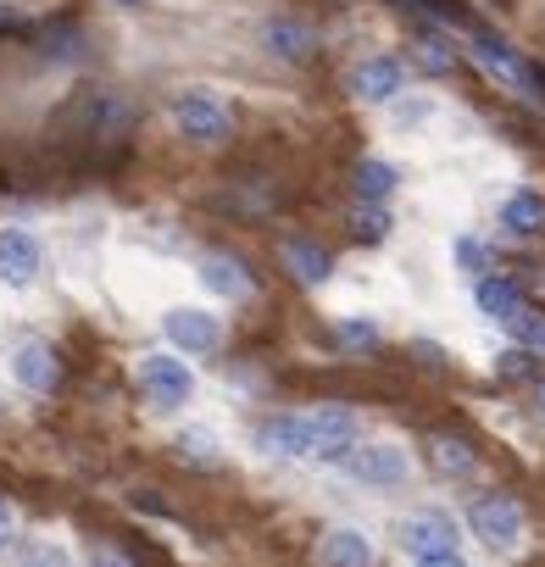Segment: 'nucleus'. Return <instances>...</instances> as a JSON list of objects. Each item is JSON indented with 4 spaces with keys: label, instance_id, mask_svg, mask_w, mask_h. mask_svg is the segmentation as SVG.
<instances>
[{
    "label": "nucleus",
    "instance_id": "obj_32",
    "mask_svg": "<svg viewBox=\"0 0 545 567\" xmlns=\"http://www.w3.org/2000/svg\"><path fill=\"white\" fill-rule=\"evenodd\" d=\"M418 567H467V561H462V556H456V550H445V556H423V561H418Z\"/></svg>",
    "mask_w": 545,
    "mask_h": 567
},
{
    "label": "nucleus",
    "instance_id": "obj_2",
    "mask_svg": "<svg viewBox=\"0 0 545 567\" xmlns=\"http://www.w3.org/2000/svg\"><path fill=\"white\" fill-rule=\"evenodd\" d=\"M173 128L189 145H217V140H228L234 117H228V106L212 90H184V95H173Z\"/></svg>",
    "mask_w": 545,
    "mask_h": 567
},
{
    "label": "nucleus",
    "instance_id": "obj_11",
    "mask_svg": "<svg viewBox=\"0 0 545 567\" xmlns=\"http://www.w3.org/2000/svg\"><path fill=\"white\" fill-rule=\"evenodd\" d=\"M12 379H18L23 390H34V395H51L56 379H62V362H56V351H51L45 340H23V346L12 351Z\"/></svg>",
    "mask_w": 545,
    "mask_h": 567
},
{
    "label": "nucleus",
    "instance_id": "obj_31",
    "mask_svg": "<svg viewBox=\"0 0 545 567\" xmlns=\"http://www.w3.org/2000/svg\"><path fill=\"white\" fill-rule=\"evenodd\" d=\"M429 112H434V106H429V101H412V106H395V123H401V128H407V123H423V117H429Z\"/></svg>",
    "mask_w": 545,
    "mask_h": 567
},
{
    "label": "nucleus",
    "instance_id": "obj_18",
    "mask_svg": "<svg viewBox=\"0 0 545 567\" xmlns=\"http://www.w3.org/2000/svg\"><path fill=\"white\" fill-rule=\"evenodd\" d=\"M173 451H178L189 467H217V462H223V440H217L206 423H189V429H178Z\"/></svg>",
    "mask_w": 545,
    "mask_h": 567
},
{
    "label": "nucleus",
    "instance_id": "obj_20",
    "mask_svg": "<svg viewBox=\"0 0 545 567\" xmlns=\"http://www.w3.org/2000/svg\"><path fill=\"white\" fill-rule=\"evenodd\" d=\"M429 462H434L445 478H473V473H479V456H473L462 440H429Z\"/></svg>",
    "mask_w": 545,
    "mask_h": 567
},
{
    "label": "nucleus",
    "instance_id": "obj_29",
    "mask_svg": "<svg viewBox=\"0 0 545 567\" xmlns=\"http://www.w3.org/2000/svg\"><path fill=\"white\" fill-rule=\"evenodd\" d=\"M90 567H134V561H128L123 550H112V545H95V550H90Z\"/></svg>",
    "mask_w": 545,
    "mask_h": 567
},
{
    "label": "nucleus",
    "instance_id": "obj_17",
    "mask_svg": "<svg viewBox=\"0 0 545 567\" xmlns=\"http://www.w3.org/2000/svg\"><path fill=\"white\" fill-rule=\"evenodd\" d=\"M501 223H506V234H545V195L539 189H512L506 195V206H501Z\"/></svg>",
    "mask_w": 545,
    "mask_h": 567
},
{
    "label": "nucleus",
    "instance_id": "obj_25",
    "mask_svg": "<svg viewBox=\"0 0 545 567\" xmlns=\"http://www.w3.org/2000/svg\"><path fill=\"white\" fill-rule=\"evenodd\" d=\"M418 62H423L429 73H451V68H456V51H451L440 34H423V40H418Z\"/></svg>",
    "mask_w": 545,
    "mask_h": 567
},
{
    "label": "nucleus",
    "instance_id": "obj_23",
    "mask_svg": "<svg viewBox=\"0 0 545 567\" xmlns=\"http://www.w3.org/2000/svg\"><path fill=\"white\" fill-rule=\"evenodd\" d=\"M12 567H68V550L51 545V539H29V545H18V561Z\"/></svg>",
    "mask_w": 545,
    "mask_h": 567
},
{
    "label": "nucleus",
    "instance_id": "obj_3",
    "mask_svg": "<svg viewBox=\"0 0 545 567\" xmlns=\"http://www.w3.org/2000/svg\"><path fill=\"white\" fill-rule=\"evenodd\" d=\"M362 429H357V412L351 406H318L307 412V456L312 462H346L357 451Z\"/></svg>",
    "mask_w": 545,
    "mask_h": 567
},
{
    "label": "nucleus",
    "instance_id": "obj_16",
    "mask_svg": "<svg viewBox=\"0 0 545 567\" xmlns=\"http://www.w3.org/2000/svg\"><path fill=\"white\" fill-rule=\"evenodd\" d=\"M473 301H479V312L490 318V323H506L517 307H523V290H517V284L512 278H473Z\"/></svg>",
    "mask_w": 545,
    "mask_h": 567
},
{
    "label": "nucleus",
    "instance_id": "obj_22",
    "mask_svg": "<svg viewBox=\"0 0 545 567\" xmlns=\"http://www.w3.org/2000/svg\"><path fill=\"white\" fill-rule=\"evenodd\" d=\"M506 334H512L517 346H528V351H539V357H545V312L517 307V312L506 318Z\"/></svg>",
    "mask_w": 545,
    "mask_h": 567
},
{
    "label": "nucleus",
    "instance_id": "obj_6",
    "mask_svg": "<svg viewBox=\"0 0 545 567\" xmlns=\"http://www.w3.org/2000/svg\"><path fill=\"white\" fill-rule=\"evenodd\" d=\"M162 334H167L173 351H184V357H212V351L223 346V323H217L212 312H200V307H173V312L162 318Z\"/></svg>",
    "mask_w": 545,
    "mask_h": 567
},
{
    "label": "nucleus",
    "instance_id": "obj_5",
    "mask_svg": "<svg viewBox=\"0 0 545 567\" xmlns=\"http://www.w3.org/2000/svg\"><path fill=\"white\" fill-rule=\"evenodd\" d=\"M140 390L151 395V406L173 412V406H184V401L195 395V373L184 368V357L151 351V357H140Z\"/></svg>",
    "mask_w": 545,
    "mask_h": 567
},
{
    "label": "nucleus",
    "instance_id": "obj_8",
    "mask_svg": "<svg viewBox=\"0 0 545 567\" xmlns=\"http://www.w3.org/2000/svg\"><path fill=\"white\" fill-rule=\"evenodd\" d=\"M456 523L445 517V512H412L407 523H401V550L412 556V561H423V556H445V550H456Z\"/></svg>",
    "mask_w": 545,
    "mask_h": 567
},
{
    "label": "nucleus",
    "instance_id": "obj_19",
    "mask_svg": "<svg viewBox=\"0 0 545 567\" xmlns=\"http://www.w3.org/2000/svg\"><path fill=\"white\" fill-rule=\"evenodd\" d=\"M285 261H290V272L301 278V284H323L329 278V250H318V245H307V239H290L285 245Z\"/></svg>",
    "mask_w": 545,
    "mask_h": 567
},
{
    "label": "nucleus",
    "instance_id": "obj_26",
    "mask_svg": "<svg viewBox=\"0 0 545 567\" xmlns=\"http://www.w3.org/2000/svg\"><path fill=\"white\" fill-rule=\"evenodd\" d=\"M456 261H462V272H467V278H484V261H490V250H484L473 234H462V239H456Z\"/></svg>",
    "mask_w": 545,
    "mask_h": 567
},
{
    "label": "nucleus",
    "instance_id": "obj_30",
    "mask_svg": "<svg viewBox=\"0 0 545 567\" xmlns=\"http://www.w3.org/2000/svg\"><path fill=\"white\" fill-rule=\"evenodd\" d=\"M12 539H18V517H12V506L0 501V556L12 550Z\"/></svg>",
    "mask_w": 545,
    "mask_h": 567
},
{
    "label": "nucleus",
    "instance_id": "obj_21",
    "mask_svg": "<svg viewBox=\"0 0 545 567\" xmlns=\"http://www.w3.org/2000/svg\"><path fill=\"white\" fill-rule=\"evenodd\" d=\"M395 167L390 162H379V156H368V162H357V195L362 200H390L395 195Z\"/></svg>",
    "mask_w": 545,
    "mask_h": 567
},
{
    "label": "nucleus",
    "instance_id": "obj_33",
    "mask_svg": "<svg viewBox=\"0 0 545 567\" xmlns=\"http://www.w3.org/2000/svg\"><path fill=\"white\" fill-rule=\"evenodd\" d=\"M112 7H145V0H112Z\"/></svg>",
    "mask_w": 545,
    "mask_h": 567
},
{
    "label": "nucleus",
    "instance_id": "obj_14",
    "mask_svg": "<svg viewBox=\"0 0 545 567\" xmlns=\"http://www.w3.org/2000/svg\"><path fill=\"white\" fill-rule=\"evenodd\" d=\"M473 56H479L495 79H506V84H517V90L534 79V68H523V62H517V51H512L506 40H495V34H473Z\"/></svg>",
    "mask_w": 545,
    "mask_h": 567
},
{
    "label": "nucleus",
    "instance_id": "obj_7",
    "mask_svg": "<svg viewBox=\"0 0 545 567\" xmlns=\"http://www.w3.org/2000/svg\"><path fill=\"white\" fill-rule=\"evenodd\" d=\"M256 40H261V51L272 56V62H307L312 51H318V34L301 23V18H290V12H272V18H261V29H256Z\"/></svg>",
    "mask_w": 545,
    "mask_h": 567
},
{
    "label": "nucleus",
    "instance_id": "obj_34",
    "mask_svg": "<svg viewBox=\"0 0 545 567\" xmlns=\"http://www.w3.org/2000/svg\"><path fill=\"white\" fill-rule=\"evenodd\" d=\"M539 412H545V379H539Z\"/></svg>",
    "mask_w": 545,
    "mask_h": 567
},
{
    "label": "nucleus",
    "instance_id": "obj_12",
    "mask_svg": "<svg viewBox=\"0 0 545 567\" xmlns=\"http://www.w3.org/2000/svg\"><path fill=\"white\" fill-rule=\"evenodd\" d=\"M261 456H307V412H272L256 423Z\"/></svg>",
    "mask_w": 545,
    "mask_h": 567
},
{
    "label": "nucleus",
    "instance_id": "obj_9",
    "mask_svg": "<svg viewBox=\"0 0 545 567\" xmlns=\"http://www.w3.org/2000/svg\"><path fill=\"white\" fill-rule=\"evenodd\" d=\"M401 90H407V68H401L395 56H362V62L351 68V95H357V101L384 106V101H395Z\"/></svg>",
    "mask_w": 545,
    "mask_h": 567
},
{
    "label": "nucleus",
    "instance_id": "obj_1",
    "mask_svg": "<svg viewBox=\"0 0 545 567\" xmlns=\"http://www.w3.org/2000/svg\"><path fill=\"white\" fill-rule=\"evenodd\" d=\"M346 478H357L362 489H401L412 478V456L395 440H357V451L340 462Z\"/></svg>",
    "mask_w": 545,
    "mask_h": 567
},
{
    "label": "nucleus",
    "instance_id": "obj_27",
    "mask_svg": "<svg viewBox=\"0 0 545 567\" xmlns=\"http://www.w3.org/2000/svg\"><path fill=\"white\" fill-rule=\"evenodd\" d=\"M534 357H539V351H528V346H512V351L501 357V373H506V379H534Z\"/></svg>",
    "mask_w": 545,
    "mask_h": 567
},
{
    "label": "nucleus",
    "instance_id": "obj_4",
    "mask_svg": "<svg viewBox=\"0 0 545 567\" xmlns=\"http://www.w3.org/2000/svg\"><path fill=\"white\" fill-rule=\"evenodd\" d=\"M467 528H473L490 550H512V545L523 539V506H517L512 495H501V489H484V495H473V506H467Z\"/></svg>",
    "mask_w": 545,
    "mask_h": 567
},
{
    "label": "nucleus",
    "instance_id": "obj_28",
    "mask_svg": "<svg viewBox=\"0 0 545 567\" xmlns=\"http://www.w3.org/2000/svg\"><path fill=\"white\" fill-rule=\"evenodd\" d=\"M340 340L346 346H379V329L373 323H340Z\"/></svg>",
    "mask_w": 545,
    "mask_h": 567
},
{
    "label": "nucleus",
    "instance_id": "obj_15",
    "mask_svg": "<svg viewBox=\"0 0 545 567\" xmlns=\"http://www.w3.org/2000/svg\"><path fill=\"white\" fill-rule=\"evenodd\" d=\"M200 284H206L212 296H228V301H245L250 296V272L234 256H200Z\"/></svg>",
    "mask_w": 545,
    "mask_h": 567
},
{
    "label": "nucleus",
    "instance_id": "obj_24",
    "mask_svg": "<svg viewBox=\"0 0 545 567\" xmlns=\"http://www.w3.org/2000/svg\"><path fill=\"white\" fill-rule=\"evenodd\" d=\"M384 234H390V212H384V200H362V212H357V239L379 245Z\"/></svg>",
    "mask_w": 545,
    "mask_h": 567
},
{
    "label": "nucleus",
    "instance_id": "obj_10",
    "mask_svg": "<svg viewBox=\"0 0 545 567\" xmlns=\"http://www.w3.org/2000/svg\"><path fill=\"white\" fill-rule=\"evenodd\" d=\"M40 239L29 228H0V284H12V290H23V284L40 278Z\"/></svg>",
    "mask_w": 545,
    "mask_h": 567
},
{
    "label": "nucleus",
    "instance_id": "obj_13",
    "mask_svg": "<svg viewBox=\"0 0 545 567\" xmlns=\"http://www.w3.org/2000/svg\"><path fill=\"white\" fill-rule=\"evenodd\" d=\"M318 567H373V539L351 523L329 528L323 545H318Z\"/></svg>",
    "mask_w": 545,
    "mask_h": 567
}]
</instances>
